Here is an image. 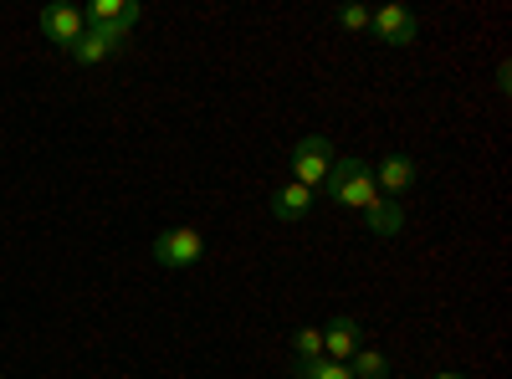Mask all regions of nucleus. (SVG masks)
<instances>
[{
    "mask_svg": "<svg viewBox=\"0 0 512 379\" xmlns=\"http://www.w3.org/2000/svg\"><path fill=\"white\" fill-rule=\"evenodd\" d=\"M323 195L338 200V205H349V210H359V216H369V210L384 200L379 185H374V164L359 159V154L333 159V170H328V180H323Z\"/></svg>",
    "mask_w": 512,
    "mask_h": 379,
    "instance_id": "f257e3e1",
    "label": "nucleus"
},
{
    "mask_svg": "<svg viewBox=\"0 0 512 379\" xmlns=\"http://www.w3.org/2000/svg\"><path fill=\"white\" fill-rule=\"evenodd\" d=\"M333 159H338L333 144H328L323 134H308V139H297V149H292L287 164H292V180H297V185H308V190L318 195L323 180H328V170H333Z\"/></svg>",
    "mask_w": 512,
    "mask_h": 379,
    "instance_id": "f03ea898",
    "label": "nucleus"
},
{
    "mask_svg": "<svg viewBox=\"0 0 512 379\" xmlns=\"http://www.w3.org/2000/svg\"><path fill=\"white\" fill-rule=\"evenodd\" d=\"M205 257V236L195 226H175L154 236V262L159 267H195Z\"/></svg>",
    "mask_w": 512,
    "mask_h": 379,
    "instance_id": "7ed1b4c3",
    "label": "nucleus"
},
{
    "mask_svg": "<svg viewBox=\"0 0 512 379\" xmlns=\"http://www.w3.org/2000/svg\"><path fill=\"white\" fill-rule=\"evenodd\" d=\"M415 180H420V164H415L410 154H390V159H379V164H374V185H379V195H384V200L410 195V190H415Z\"/></svg>",
    "mask_w": 512,
    "mask_h": 379,
    "instance_id": "20e7f679",
    "label": "nucleus"
},
{
    "mask_svg": "<svg viewBox=\"0 0 512 379\" xmlns=\"http://www.w3.org/2000/svg\"><path fill=\"white\" fill-rule=\"evenodd\" d=\"M123 47H128V36H123V31H113V26H88L67 52H72V62L93 67V62H103V57H113V52H123Z\"/></svg>",
    "mask_w": 512,
    "mask_h": 379,
    "instance_id": "39448f33",
    "label": "nucleus"
},
{
    "mask_svg": "<svg viewBox=\"0 0 512 379\" xmlns=\"http://www.w3.org/2000/svg\"><path fill=\"white\" fill-rule=\"evenodd\" d=\"M369 31L384 41V47H410L415 31H420V21H415V11H405V6H379L374 21H369Z\"/></svg>",
    "mask_w": 512,
    "mask_h": 379,
    "instance_id": "423d86ee",
    "label": "nucleus"
},
{
    "mask_svg": "<svg viewBox=\"0 0 512 379\" xmlns=\"http://www.w3.org/2000/svg\"><path fill=\"white\" fill-rule=\"evenodd\" d=\"M359 349H364V328H359L354 318H333V323H323V359L349 364Z\"/></svg>",
    "mask_w": 512,
    "mask_h": 379,
    "instance_id": "0eeeda50",
    "label": "nucleus"
},
{
    "mask_svg": "<svg viewBox=\"0 0 512 379\" xmlns=\"http://www.w3.org/2000/svg\"><path fill=\"white\" fill-rule=\"evenodd\" d=\"M41 31H47V41H57V47H72V41L88 31V16L72 11V6H47L41 11Z\"/></svg>",
    "mask_w": 512,
    "mask_h": 379,
    "instance_id": "6e6552de",
    "label": "nucleus"
},
{
    "mask_svg": "<svg viewBox=\"0 0 512 379\" xmlns=\"http://www.w3.org/2000/svg\"><path fill=\"white\" fill-rule=\"evenodd\" d=\"M139 21V0H93V11H88V26H113V31H134Z\"/></svg>",
    "mask_w": 512,
    "mask_h": 379,
    "instance_id": "1a4fd4ad",
    "label": "nucleus"
},
{
    "mask_svg": "<svg viewBox=\"0 0 512 379\" xmlns=\"http://www.w3.org/2000/svg\"><path fill=\"white\" fill-rule=\"evenodd\" d=\"M313 190L308 185H297V180H287V185H277V195H272V216L277 221H303L308 210H313Z\"/></svg>",
    "mask_w": 512,
    "mask_h": 379,
    "instance_id": "9d476101",
    "label": "nucleus"
},
{
    "mask_svg": "<svg viewBox=\"0 0 512 379\" xmlns=\"http://www.w3.org/2000/svg\"><path fill=\"white\" fill-rule=\"evenodd\" d=\"M364 226H369V236H400L405 231V205L400 200H379L364 216Z\"/></svg>",
    "mask_w": 512,
    "mask_h": 379,
    "instance_id": "9b49d317",
    "label": "nucleus"
},
{
    "mask_svg": "<svg viewBox=\"0 0 512 379\" xmlns=\"http://www.w3.org/2000/svg\"><path fill=\"white\" fill-rule=\"evenodd\" d=\"M349 374H359V379H390V359H384L379 349H359L349 359Z\"/></svg>",
    "mask_w": 512,
    "mask_h": 379,
    "instance_id": "f8f14e48",
    "label": "nucleus"
},
{
    "mask_svg": "<svg viewBox=\"0 0 512 379\" xmlns=\"http://www.w3.org/2000/svg\"><path fill=\"white\" fill-rule=\"evenodd\" d=\"M297 379H354L349 364H333V359H297Z\"/></svg>",
    "mask_w": 512,
    "mask_h": 379,
    "instance_id": "ddd939ff",
    "label": "nucleus"
},
{
    "mask_svg": "<svg viewBox=\"0 0 512 379\" xmlns=\"http://www.w3.org/2000/svg\"><path fill=\"white\" fill-rule=\"evenodd\" d=\"M292 354L297 359H323V328H297L292 333Z\"/></svg>",
    "mask_w": 512,
    "mask_h": 379,
    "instance_id": "4468645a",
    "label": "nucleus"
},
{
    "mask_svg": "<svg viewBox=\"0 0 512 379\" xmlns=\"http://www.w3.org/2000/svg\"><path fill=\"white\" fill-rule=\"evenodd\" d=\"M369 21H374L369 6H344V11H338V26H344V31H369Z\"/></svg>",
    "mask_w": 512,
    "mask_h": 379,
    "instance_id": "2eb2a0df",
    "label": "nucleus"
},
{
    "mask_svg": "<svg viewBox=\"0 0 512 379\" xmlns=\"http://www.w3.org/2000/svg\"><path fill=\"white\" fill-rule=\"evenodd\" d=\"M436 379H466V374H436Z\"/></svg>",
    "mask_w": 512,
    "mask_h": 379,
    "instance_id": "dca6fc26",
    "label": "nucleus"
},
{
    "mask_svg": "<svg viewBox=\"0 0 512 379\" xmlns=\"http://www.w3.org/2000/svg\"><path fill=\"white\" fill-rule=\"evenodd\" d=\"M400 379H410V374H400Z\"/></svg>",
    "mask_w": 512,
    "mask_h": 379,
    "instance_id": "f3484780",
    "label": "nucleus"
},
{
    "mask_svg": "<svg viewBox=\"0 0 512 379\" xmlns=\"http://www.w3.org/2000/svg\"><path fill=\"white\" fill-rule=\"evenodd\" d=\"M0 379H6V374H0Z\"/></svg>",
    "mask_w": 512,
    "mask_h": 379,
    "instance_id": "a211bd4d",
    "label": "nucleus"
}]
</instances>
